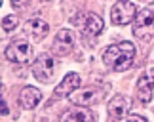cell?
I'll list each match as a JSON object with an SVG mask.
<instances>
[{"instance_id":"cell-5","label":"cell","mask_w":154,"mask_h":122,"mask_svg":"<svg viewBox=\"0 0 154 122\" xmlns=\"http://www.w3.org/2000/svg\"><path fill=\"white\" fill-rule=\"evenodd\" d=\"M69 99L78 107H88V105H93V103H99L103 99V90L97 88V86H88V88H82V90H76L74 94L69 95Z\"/></svg>"},{"instance_id":"cell-11","label":"cell","mask_w":154,"mask_h":122,"mask_svg":"<svg viewBox=\"0 0 154 122\" xmlns=\"http://www.w3.org/2000/svg\"><path fill=\"white\" fill-rule=\"evenodd\" d=\"M42 101V92L36 90L34 86H25L19 94V105L23 109H34Z\"/></svg>"},{"instance_id":"cell-7","label":"cell","mask_w":154,"mask_h":122,"mask_svg":"<svg viewBox=\"0 0 154 122\" xmlns=\"http://www.w3.org/2000/svg\"><path fill=\"white\" fill-rule=\"evenodd\" d=\"M74 48V33L70 29H61L55 38H53V44H51V52L55 55H69Z\"/></svg>"},{"instance_id":"cell-17","label":"cell","mask_w":154,"mask_h":122,"mask_svg":"<svg viewBox=\"0 0 154 122\" xmlns=\"http://www.w3.org/2000/svg\"><path fill=\"white\" fill-rule=\"evenodd\" d=\"M10 113V109H8V105H6V101H4V97H2V101H0V114H8Z\"/></svg>"},{"instance_id":"cell-2","label":"cell","mask_w":154,"mask_h":122,"mask_svg":"<svg viewBox=\"0 0 154 122\" xmlns=\"http://www.w3.org/2000/svg\"><path fill=\"white\" fill-rule=\"evenodd\" d=\"M6 59L11 63H19V65H29V63H34V52L32 46L27 42V40H14L4 52Z\"/></svg>"},{"instance_id":"cell-13","label":"cell","mask_w":154,"mask_h":122,"mask_svg":"<svg viewBox=\"0 0 154 122\" xmlns=\"http://www.w3.org/2000/svg\"><path fill=\"white\" fill-rule=\"evenodd\" d=\"M152 88H154V74H143L137 80V95L143 103L152 101Z\"/></svg>"},{"instance_id":"cell-6","label":"cell","mask_w":154,"mask_h":122,"mask_svg":"<svg viewBox=\"0 0 154 122\" xmlns=\"http://www.w3.org/2000/svg\"><path fill=\"white\" fill-rule=\"evenodd\" d=\"M32 73L40 82H48L53 77V73H55V59H53V55H50V54L38 55L32 63Z\"/></svg>"},{"instance_id":"cell-8","label":"cell","mask_w":154,"mask_h":122,"mask_svg":"<svg viewBox=\"0 0 154 122\" xmlns=\"http://www.w3.org/2000/svg\"><path fill=\"white\" fill-rule=\"evenodd\" d=\"M129 111H131V99L128 95L116 94L109 101V117L112 118H124Z\"/></svg>"},{"instance_id":"cell-3","label":"cell","mask_w":154,"mask_h":122,"mask_svg":"<svg viewBox=\"0 0 154 122\" xmlns=\"http://www.w3.org/2000/svg\"><path fill=\"white\" fill-rule=\"evenodd\" d=\"M133 34L141 40H150L154 36V10L150 8L139 10L133 21Z\"/></svg>"},{"instance_id":"cell-4","label":"cell","mask_w":154,"mask_h":122,"mask_svg":"<svg viewBox=\"0 0 154 122\" xmlns=\"http://www.w3.org/2000/svg\"><path fill=\"white\" fill-rule=\"evenodd\" d=\"M139 10L133 2H116L110 8V19L114 25H128V23H133L135 17H137Z\"/></svg>"},{"instance_id":"cell-12","label":"cell","mask_w":154,"mask_h":122,"mask_svg":"<svg viewBox=\"0 0 154 122\" xmlns=\"http://www.w3.org/2000/svg\"><path fill=\"white\" fill-rule=\"evenodd\" d=\"M61 122H97V114L90 109H70L61 117Z\"/></svg>"},{"instance_id":"cell-10","label":"cell","mask_w":154,"mask_h":122,"mask_svg":"<svg viewBox=\"0 0 154 122\" xmlns=\"http://www.w3.org/2000/svg\"><path fill=\"white\" fill-rule=\"evenodd\" d=\"M25 33L34 42H38V40H42L46 34L50 33V25L44 19H40V17H32V19H29L25 23Z\"/></svg>"},{"instance_id":"cell-15","label":"cell","mask_w":154,"mask_h":122,"mask_svg":"<svg viewBox=\"0 0 154 122\" xmlns=\"http://www.w3.org/2000/svg\"><path fill=\"white\" fill-rule=\"evenodd\" d=\"M15 25H17V17L14 14H11V15H6L4 19H2V29H4L6 33H10Z\"/></svg>"},{"instance_id":"cell-14","label":"cell","mask_w":154,"mask_h":122,"mask_svg":"<svg viewBox=\"0 0 154 122\" xmlns=\"http://www.w3.org/2000/svg\"><path fill=\"white\" fill-rule=\"evenodd\" d=\"M101 31H103V19H101L97 14L90 11V14L86 15V21H84V33H86V34H93V36H97Z\"/></svg>"},{"instance_id":"cell-1","label":"cell","mask_w":154,"mask_h":122,"mask_svg":"<svg viewBox=\"0 0 154 122\" xmlns=\"http://www.w3.org/2000/svg\"><path fill=\"white\" fill-rule=\"evenodd\" d=\"M133 57H135V46L128 40L124 42H118V44H112L105 50L103 54V63L106 67H110L112 71H118V73H124L131 67L133 63Z\"/></svg>"},{"instance_id":"cell-16","label":"cell","mask_w":154,"mask_h":122,"mask_svg":"<svg viewBox=\"0 0 154 122\" xmlns=\"http://www.w3.org/2000/svg\"><path fill=\"white\" fill-rule=\"evenodd\" d=\"M126 122H149V120H146L145 117H141V114H131Z\"/></svg>"},{"instance_id":"cell-9","label":"cell","mask_w":154,"mask_h":122,"mask_svg":"<svg viewBox=\"0 0 154 122\" xmlns=\"http://www.w3.org/2000/svg\"><path fill=\"white\" fill-rule=\"evenodd\" d=\"M80 84H82L80 74L78 73H69L67 77L55 86V92H53V94H55V97H65V95L69 97L70 94H74V92L80 88Z\"/></svg>"}]
</instances>
